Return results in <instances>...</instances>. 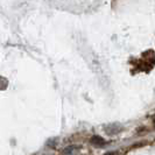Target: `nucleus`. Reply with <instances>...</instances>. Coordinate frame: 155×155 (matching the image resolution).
I'll use <instances>...</instances> for the list:
<instances>
[{"label":"nucleus","mask_w":155,"mask_h":155,"mask_svg":"<svg viewBox=\"0 0 155 155\" xmlns=\"http://www.w3.org/2000/svg\"><path fill=\"white\" fill-rule=\"evenodd\" d=\"M154 126H155V117H154Z\"/></svg>","instance_id":"4"},{"label":"nucleus","mask_w":155,"mask_h":155,"mask_svg":"<svg viewBox=\"0 0 155 155\" xmlns=\"http://www.w3.org/2000/svg\"><path fill=\"white\" fill-rule=\"evenodd\" d=\"M77 148L75 147V146H69V147L64 148L62 152L63 155H72L74 153H75V150H76Z\"/></svg>","instance_id":"2"},{"label":"nucleus","mask_w":155,"mask_h":155,"mask_svg":"<svg viewBox=\"0 0 155 155\" xmlns=\"http://www.w3.org/2000/svg\"><path fill=\"white\" fill-rule=\"evenodd\" d=\"M91 143L94 145V146H104L105 145V140L101 138V137H92Z\"/></svg>","instance_id":"1"},{"label":"nucleus","mask_w":155,"mask_h":155,"mask_svg":"<svg viewBox=\"0 0 155 155\" xmlns=\"http://www.w3.org/2000/svg\"><path fill=\"white\" fill-rule=\"evenodd\" d=\"M105 155H116V153H109V154H105Z\"/></svg>","instance_id":"3"}]
</instances>
